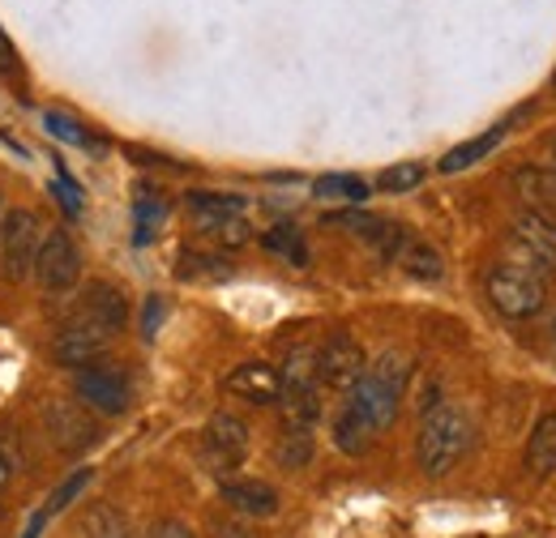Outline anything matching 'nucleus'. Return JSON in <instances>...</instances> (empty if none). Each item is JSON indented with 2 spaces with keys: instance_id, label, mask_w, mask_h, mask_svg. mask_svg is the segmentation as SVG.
<instances>
[{
  "instance_id": "obj_1",
  "label": "nucleus",
  "mask_w": 556,
  "mask_h": 538,
  "mask_svg": "<svg viewBox=\"0 0 556 538\" xmlns=\"http://www.w3.org/2000/svg\"><path fill=\"white\" fill-rule=\"evenodd\" d=\"M476 445V427L467 419V410L450 402H437L432 410H424V423H419L416 436V462L428 478H441L450 474Z\"/></svg>"
},
{
  "instance_id": "obj_2",
  "label": "nucleus",
  "mask_w": 556,
  "mask_h": 538,
  "mask_svg": "<svg viewBox=\"0 0 556 538\" xmlns=\"http://www.w3.org/2000/svg\"><path fill=\"white\" fill-rule=\"evenodd\" d=\"M407 381H412V359H407L403 350H386V355H377V359L364 368V376L355 381L348 402L372 423V432H386V427L399 419Z\"/></svg>"
},
{
  "instance_id": "obj_3",
  "label": "nucleus",
  "mask_w": 556,
  "mask_h": 538,
  "mask_svg": "<svg viewBox=\"0 0 556 538\" xmlns=\"http://www.w3.org/2000/svg\"><path fill=\"white\" fill-rule=\"evenodd\" d=\"M484 295L488 304L509 317V321H527L544 308V295H548V278H540L535 269H522L514 261H496L484 273Z\"/></svg>"
},
{
  "instance_id": "obj_4",
  "label": "nucleus",
  "mask_w": 556,
  "mask_h": 538,
  "mask_svg": "<svg viewBox=\"0 0 556 538\" xmlns=\"http://www.w3.org/2000/svg\"><path fill=\"white\" fill-rule=\"evenodd\" d=\"M39 244H43V218L35 209H9L0 218V278L4 282L30 278Z\"/></svg>"
},
{
  "instance_id": "obj_5",
  "label": "nucleus",
  "mask_w": 556,
  "mask_h": 538,
  "mask_svg": "<svg viewBox=\"0 0 556 538\" xmlns=\"http://www.w3.org/2000/svg\"><path fill=\"white\" fill-rule=\"evenodd\" d=\"M77 278H81V253H77L73 235L65 227L43 231V244H39V257H35V282L48 295H65L77 286Z\"/></svg>"
},
{
  "instance_id": "obj_6",
  "label": "nucleus",
  "mask_w": 556,
  "mask_h": 538,
  "mask_svg": "<svg viewBox=\"0 0 556 538\" xmlns=\"http://www.w3.org/2000/svg\"><path fill=\"white\" fill-rule=\"evenodd\" d=\"M509 261L522 269H535L540 278L556 273V227L522 209L509 227Z\"/></svg>"
},
{
  "instance_id": "obj_7",
  "label": "nucleus",
  "mask_w": 556,
  "mask_h": 538,
  "mask_svg": "<svg viewBox=\"0 0 556 538\" xmlns=\"http://www.w3.org/2000/svg\"><path fill=\"white\" fill-rule=\"evenodd\" d=\"M368 359H364V346L351 334H330L321 346H317V381L326 389H339V394H351L355 381L364 376Z\"/></svg>"
},
{
  "instance_id": "obj_8",
  "label": "nucleus",
  "mask_w": 556,
  "mask_h": 538,
  "mask_svg": "<svg viewBox=\"0 0 556 538\" xmlns=\"http://www.w3.org/2000/svg\"><path fill=\"white\" fill-rule=\"evenodd\" d=\"M73 394H77V402L86 406V410H94V414H125V406H129V381L116 368L90 363V368H77Z\"/></svg>"
},
{
  "instance_id": "obj_9",
  "label": "nucleus",
  "mask_w": 556,
  "mask_h": 538,
  "mask_svg": "<svg viewBox=\"0 0 556 538\" xmlns=\"http://www.w3.org/2000/svg\"><path fill=\"white\" fill-rule=\"evenodd\" d=\"M43 427H48V440L65 453H81L99 440V423L90 419V410L81 402H65V398H52L43 406Z\"/></svg>"
},
{
  "instance_id": "obj_10",
  "label": "nucleus",
  "mask_w": 556,
  "mask_h": 538,
  "mask_svg": "<svg viewBox=\"0 0 556 538\" xmlns=\"http://www.w3.org/2000/svg\"><path fill=\"white\" fill-rule=\"evenodd\" d=\"M326 222H330V227H348L351 235H359V240H364L381 261H399L403 244L412 240V235H407V227H399V222H390V218H377V214H364V209L330 214Z\"/></svg>"
},
{
  "instance_id": "obj_11",
  "label": "nucleus",
  "mask_w": 556,
  "mask_h": 538,
  "mask_svg": "<svg viewBox=\"0 0 556 538\" xmlns=\"http://www.w3.org/2000/svg\"><path fill=\"white\" fill-rule=\"evenodd\" d=\"M202 449H206L214 471L240 466L244 453H249V423L240 414H231V410H218L206 423V432H202Z\"/></svg>"
},
{
  "instance_id": "obj_12",
  "label": "nucleus",
  "mask_w": 556,
  "mask_h": 538,
  "mask_svg": "<svg viewBox=\"0 0 556 538\" xmlns=\"http://www.w3.org/2000/svg\"><path fill=\"white\" fill-rule=\"evenodd\" d=\"M73 317L86 321V325H94L99 334L116 337L125 330V321H129V299H125V291L116 282H90Z\"/></svg>"
},
{
  "instance_id": "obj_13",
  "label": "nucleus",
  "mask_w": 556,
  "mask_h": 538,
  "mask_svg": "<svg viewBox=\"0 0 556 538\" xmlns=\"http://www.w3.org/2000/svg\"><path fill=\"white\" fill-rule=\"evenodd\" d=\"M108 346H112V337L99 334L94 325H86V321H77V317H70L65 330L52 342V355H56L61 363H70V368H90L94 359H103Z\"/></svg>"
},
{
  "instance_id": "obj_14",
  "label": "nucleus",
  "mask_w": 556,
  "mask_h": 538,
  "mask_svg": "<svg viewBox=\"0 0 556 538\" xmlns=\"http://www.w3.org/2000/svg\"><path fill=\"white\" fill-rule=\"evenodd\" d=\"M223 389L231 398H240V402L270 406L282 398V376H278V368H270V363H240L236 372H227Z\"/></svg>"
},
{
  "instance_id": "obj_15",
  "label": "nucleus",
  "mask_w": 556,
  "mask_h": 538,
  "mask_svg": "<svg viewBox=\"0 0 556 538\" xmlns=\"http://www.w3.org/2000/svg\"><path fill=\"white\" fill-rule=\"evenodd\" d=\"M223 504L240 517H275L278 491L257 478H223Z\"/></svg>"
},
{
  "instance_id": "obj_16",
  "label": "nucleus",
  "mask_w": 556,
  "mask_h": 538,
  "mask_svg": "<svg viewBox=\"0 0 556 538\" xmlns=\"http://www.w3.org/2000/svg\"><path fill=\"white\" fill-rule=\"evenodd\" d=\"M514 189L527 205V214L544 218L548 227H556V176L544 167H518L514 171Z\"/></svg>"
},
{
  "instance_id": "obj_17",
  "label": "nucleus",
  "mask_w": 556,
  "mask_h": 538,
  "mask_svg": "<svg viewBox=\"0 0 556 538\" xmlns=\"http://www.w3.org/2000/svg\"><path fill=\"white\" fill-rule=\"evenodd\" d=\"M522 462H527V471L540 474V478H548V474L556 471V410L535 419V427H531V436H527Z\"/></svg>"
},
{
  "instance_id": "obj_18",
  "label": "nucleus",
  "mask_w": 556,
  "mask_h": 538,
  "mask_svg": "<svg viewBox=\"0 0 556 538\" xmlns=\"http://www.w3.org/2000/svg\"><path fill=\"white\" fill-rule=\"evenodd\" d=\"M372 423L355 410L351 402L339 406V414H334V445H339V453H348V458H359V453H368V445H372Z\"/></svg>"
},
{
  "instance_id": "obj_19",
  "label": "nucleus",
  "mask_w": 556,
  "mask_h": 538,
  "mask_svg": "<svg viewBox=\"0 0 556 538\" xmlns=\"http://www.w3.org/2000/svg\"><path fill=\"white\" fill-rule=\"evenodd\" d=\"M505 129L509 125H492L488 133H480V137H471V141H463V145H454L445 158H441V171L445 176H454V171H467V167H476L480 158H488L501 141H505Z\"/></svg>"
},
{
  "instance_id": "obj_20",
  "label": "nucleus",
  "mask_w": 556,
  "mask_h": 538,
  "mask_svg": "<svg viewBox=\"0 0 556 538\" xmlns=\"http://www.w3.org/2000/svg\"><path fill=\"white\" fill-rule=\"evenodd\" d=\"M189 214L198 218V227H214L227 218H244V197L236 193H189Z\"/></svg>"
},
{
  "instance_id": "obj_21",
  "label": "nucleus",
  "mask_w": 556,
  "mask_h": 538,
  "mask_svg": "<svg viewBox=\"0 0 556 538\" xmlns=\"http://www.w3.org/2000/svg\"><path fill=\"white\" fill-rule=\"evenodd\" d=\"M399 266L407 269L412 278H419V282H437V278L445 273V261H441V253H437L432 244L416 240V235L403 244V253H399Z\"/></svg>"
},
{
  "instance_id": "obj_22",
  "label": "nucleus",
  "mask_w": 556,
  "mask_h": 538,
  "mask_svg": "<svg viewBox=\"0 0 556 538\" xmlns=\"http://www.w3.org/2000/svg\"><path fill=\"white\" fill-rule=\"evenodd\" d=\"M275 458L282 471H304L313 458V427H282L275 445Z\"/></svg>"
},
{
  "instance_id": "obj_23",
  "label": "nucleus",
  "mask_w": 556,
  "mask_h": 538,
  "mask_svg": "<svg viewBox=\"0 0 556 538\" xmlns=\"http://www.w3.org/2000/svg\"><path fill=\"white\" fill-rule=\"evenodd\" d=\"M185 282H223L231 266L223 261V257H214V253H198V248H185L180 253V269H176Z\"/></svg>"
},
{
  "instance_id": "obj_24",
  "label": "nucleus",
  "mask_w": 556,
  "mask_h": 538,
  "mask_svg": "<svg viewBox=\"0 0 556 538\" xmlns=\"http://www.w3.org/2000/svg\"><path fill=\"white\" fill-rule=\"evenodd\" d=\"M313 193L321 197V202H348V205H359L368 197V184L359 180V176H321L317 184H313Z\"/></svg>"
},
{
  "instance_id": "obj_25",
  "label": "nucleus",
  "mask_w": 556,
  "mask_h": 538,
  "mask_svg": "<svg viewBox=\"0 0 556 538\" xmlns=\"http://www.w3.org/2000/svg\"><path fill=\"white\" fill-rule=\"evenodd\" d=\"M163 218H167V202L159 193H141L134 205V244H150Z\"/></svg>"
},
{
  "instance_id": "obj_26",
  "label": "nucleus",
  "mask_w": 556,
  "mask_h": 538,
  "mask_svg": "<svg viewBox=\"0 0 556 538\" xmlns=\"http://www.w3.org/2000/svg\"><path fill=\"white\" fill-rule=\"evenodd\" d=\"M262 244L282 257V261H291V266H308V244H304V235L295 231V227H270L266 235H262Z\"/></svg>"
},
{
  "instance_id": "obj_27",
  "label": "nucleus",
  "mask_w": 556,
  "mask_h": 538,
  "mask_svg": "<svg viewBox=\"0 0 556 538\" xmlns=\"http://www.w3.org/2000/svg\"><path fill=\"white\" fill-rule=\"evenodd\" d=\"M81 535L86 538H134L129 535V522H125L121 509H112V504H94V509L86 513V522H81Z\"/></svg>"
},
{
  "instance_id": "obj_28",
  "label": "nucleus",
  "mask_w": 556,
  "mask_h": 538,
  "mask_svg": "<svg viewBox=\"0 0 556 538\" xmlns=\"http://www.w3.org/2000/svg\"><path fill=\"white\" fill-rule=\"evenodd\" d=\"M377 184H381L386 193H412V189L424 184V167H419V163H399V167L381 171V176H377Z\"/></svg>"
},
{
  "instance_id": "obj_29",
  "label": "nucleus",
  "mask_w": 556,
  "mask_h": 538,
  "mask_svg": "<svg viewBox=\"0 0 556 538\" xmlns=\"http://www.w3.org/2000/svg\"><path fill=\"white\" fill-rule=\"evenodd\" d=\"M90 478H94V471H73L70 478H65V483L52 491V500H48V517H52V513H65L73 500H77V496L90 487Z\"/></svg>"
},
{
  "instance_id": "obj_30",
  "label": "nucleus",
  "mask_w": 556,
  "mask_h": 538,
  "mask_svg": "<svg viewBox=\"0 0 556 538\" xmlns=\"http://www.w3.org/2000/svg\"><path fill=\"white\" fill-rule=\"evenodd\" d=\"M43 129L56 137V141H65V145H94V141H90V133H86L77 120L61 116V112H48V116H43Z\"/></svg>"
},
{
  "instance_id": "obj_31",
  "label": "nucleus",
  "mask_w": 556,
  "mask_h": 538,
  "mask_svg": "<svg viewBox=\"0 0 556 538\" xmlns=\"http://www.w3.org/2000/svg\"><path fill=\"white\" fill-rule=\"evenodd\" d=\"M214 244H227V248H240L249 244V222L244 218H227V222H214V227H202Z\"/></svg>"
},
{
  "instance_id": "obj_32",
  "label": "nucleus",
  "mask_w": 556,
  "mask_h": 538,
  "mask_svg": "<svg viewBox=\"0 0 556 538\" xmlns=\"http://www.w3.org/2000/svg\"><path fill=\"white\" fill-rule=\"evenodd\" d=\"M146 538H198L185 522H176V517H163V522H154L150 526V535Z\"/></svg>"
},
{
  "instance_id": "obj_33",
  "label": "nucleus",
  "mask_w": 556,
  "mask_h": 538,
  "mask_svg": "<svg viewBox=\"0 0 556 538\" xmlns=\"http://www.w3.org/2000/svg\"><path fill=\"white\" fill-rule=\"evenodd\" d=\"M159 321H163V299L150 295V299H146V317H141V337L159 334Z\"/></svg>"
},
{
  "instance_id": "obj_34",
  "label": "nucleus",
  "mask_w": 556,
  "mask_h": 538,
  "mask_svg": "<svg viewBox=\"0 0 556 538\" xmlns=\"http://www.w3.org/2000/svg\"><path fill=\"white\" fill-rule=\"evenodd\" d=\"M56 197H61V205H65L70 214H81V202H77L81 193H77V184H73L65 171H61V180H56Z\"/></svg>"
},
{
  "instance_id": "obj_35",
  "label": "nucleus",
  "mask_w": 556,
  "mask_h": 538,
  "mask_svg": "<svg viewBox=\"0 0 556 538\" xmlns=\"http://www.w3.org/2000/svg\"><path fill=\"white\" fill-rule=\"evenodd\" d=\"M214 538H257V530H249L244 522H227V517H218V522H214Z\"/></svg>"
},
{
  "instance_id": "obj_36",
  "label": "nucleus",
  "mask_w": 556,
  "mask_h": 538,
  "mask_svg": "<svg viewBox=\"0 0 556 538\" xmlns=\"http://www.w3.org/2000/svg\"><path fill=\"white\" fill-rule=\"evenodd\" d=\"M13 65H17V52H13V43H9V35L0 26V73H13Z\"/></svg>"
},
{
  "instance_id": "obj_37",
  "label": "nucleus",
  "mask_w": 556,
  "mask_h": 538,
  "mask_svg": "<svg viewBox=\"0 0 556 538\" xmlns=\"http://www.w3.org/2000/svg\"><path fill=\"white\" fill-rule=\"evenodd\" d=\"M43 526H48V509L30 517V526H26V535H22V538H39V535H43Z\"/></svg>"
},
{
  "instance_id": "obj_38",
  "label": "nucleus",
  "mask_w": 556,
  "mask_h": 538,
  "mask_svg": "<svg viewBox=\"0 0 556 538\" xmlns=\"http://www.w3.org/2000/svg\"><path fill=\"white\" fill-rule=\"evenodd\" d=\"M9 483H13V462H9V453L0 449V491H4Z\"/></svg>"
},
{
  "instance_id": "obj_39",
  "label": "nucleus",
  "mask_w": 556,
  "mask_h": 538,
  "mask_svg": "<svg viewBox=\"0 0 556 538\" xmlns=\"http://www.w3.org/2000/svg\"><path fill=\"white\" fill-rule=\"evenodd\" d=\"M553 334H556V330H553Z\"/></svg>"
},
{
  "instance_id": "obj_40",
  "label": "nucleus",
  "mask_w": 556,
  "mask_h": 538,
  "mask_svg": "<svg viewBox=\"0 0 556 538\" xmlns=\"http://www.w3.org/2000/svg\"><path fill=\"white\" fill-rule=\"evenodd\" d=\"M553 176H556V171H553Z\"/></svg>"
}]
</instances>
